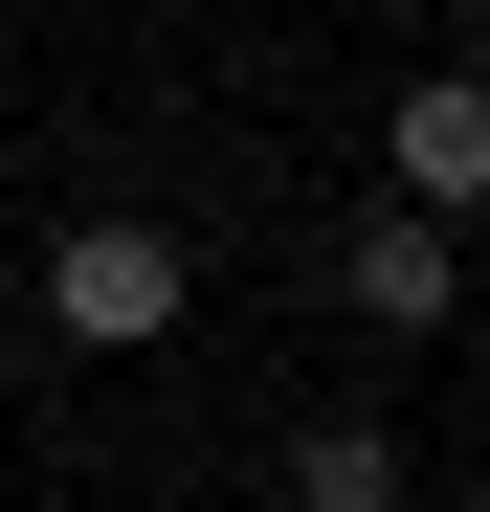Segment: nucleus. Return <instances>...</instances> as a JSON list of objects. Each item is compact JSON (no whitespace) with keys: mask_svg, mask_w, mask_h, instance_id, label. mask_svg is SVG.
Returning a JSON list of instances; mask_svg holds the SVG:
<instances>
[{"mask_svg":"<svg viewBox=\"0 0 490 512\" xmlns=\"http://www.w3.org/2000/svg\"><path fill=\"white\" fill-rule=\"evenodd\" d=\"M379 179H401V223H490V67H424L379 112Z\"/></svg>","mask_w":490,"mask_h":512,"instance_id":"2","label":"nucleus"},{"mask_svg":"<svg viewBox=\"0 0 490 512\" xmlns=\"http://www.w3.org/2000/svg\"><path fill=\"white\" fill-rule=\"evenodd\" d=\"M201 312V268H179V223H134V201H90L45 245V334H90V357H156V334Z\"/></svg>","mask_w":490,"mask_h":512,"instance_id":"1","label":"nucleus"},{"mask_svg":"<svg viewBox=\"0 0 490 512\" xmlns=\"http://www.w3.org/2000/svg\"><path fill=\"white\" fill-rule=\"evenodd\" d=\"M446 245H468V312H490V223H446Z\"/></svg>","mask_w":490,"mask_h":512,"instance_id":"5","label":"nucleus"},{"mask_svg":"<svg viewBox=\"0 0 490 512\" xmlns=\"http://www.w3.org/2000/svg\"><path fill=\"white\" fill-rule=\"evenodd\" d=\"M290 512H401V446L379 423H290Z\"/></svg>","mask_w":490,"mask_h":512,"instance_id":"4","label":"nucleus"},{"mask_svg":"<svg viewBox=\"0 0 490 512\" xmlns=\"http://www.w3.org/2000/svg\"><path fill=\"white\" fill-rule=\"evenodd\" d=\"M335 312H357V334H446V312H468V245H446V223H401V201H379V223L335 245Z\"/></svg>","mask_w":490,"mask_h":512,"instance_id":"3","label":"nucleus"}]
</instances>
